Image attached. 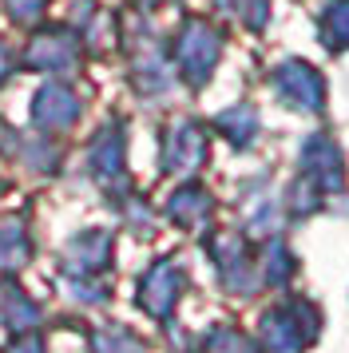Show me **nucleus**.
Returning <instances> with one entry per match:
<instances>
[{
  "mask_svg": "<svg viewBox=\"0 0 349 353\" xmlns=\"http://www.w3.org/2000/svg\"><path fill=\"white\" fill-rule=\"evenodd\" d=\"M8 353H44V341H40L36 334H24V337H20V341L12 345V350H8Z\"/></svg>",
  "mask_w": 349,
  "mask_h": 353,
  "instance_id": "nucleus-12",
  "label": "nucleus"
},
{
  "mask_svg": "<svg viewBox=\"0 0 349 353\" xmlns=\"http://www.w3.org/2000/svg\"><path fill=\"white\" fill-rule=\"evenodd\" d=\"M79 119V99L68 83H44L32 99V123L44 131H63Z\"/></svg>",
  "mask_w": 349,
  "mask_h": 353,
  "instance_id": "nucleus-1",
  "label": "nucleus"
},
{
  "mask_svg": "<svg viewBox=\"0 0 349 353\" xmlns=\"http://www.w3.org/2000/svg\"><path fill=\"white\" fill-rule=\"evenodd\" d=\"M95 353H143L139 341L127 334V330H99V334L92 337Z\"/></svg>",
  "mask_w": 349,
  "mask_h": 353,
  "instance_id": "nucleus-9",
  "label": "nucleus"
},
{
  "mask_svg": "<svg viewBox=\"0 0 349 353\" xmlns=\"http://www.w3.org/2000/svg\"><path fill=\"white\" fill-rule=\"evenodd\" d=\"M0 321L12 330V334H32L36 321H40V310L32 298H24L16 286H4L0 290Z\"/></svg>",
  "mask_w": 349,
  "mask_h": 353,
  "instance_id": "nucleus-6",
  "label": "nucleus"
},
{
  "mask_svg": "<svg viewBox=\"0 0 349 353\" xmlns=\"http://www.w3.org/2000/svg\"><path fill=\"white\" fill-rule=\"evenodd\" d=\"M20 60L32 72H68V68L76 64V40L63 32H44L32 40Z\"/></svg>",
  "mask_w": 349,
  "mask_h": 353,
  "instance_id": "nucleus-2",
  "label": "nucleus"
},
{
  "mask_svg": "<svg viewBox=\"0 0 349 353\" xmlns=\"http://www.w3.org/2000/svg\"><path fill=\"white\" fill-rule=\"evenodd\" d=\"M92 171L99 183H111L123 171V135H115V128H108L92 143Z\"/></svg>",
  "mask_w": 349,
  "mask_h": 353,
  "instance_id": "nucleus-7",
  "label": "nucleus"
},
{
  "mask_svg": "<svg viewBox=\"0 0 349 353\" xmlns=\"http://www.w3.org/2000/svg\"><path fill=\"white\" fill-rule=\"evenodd\" d=\"M174 286H179V278H174L171 266H155L147 274V282H143V305L151 314H167L174 302Z\"/></svg>",
  "mask_w": 349,
  "mask_h": 353,
  "instance_id": "nucleus-8",
  "label": "nucleus"
},
{
  "mask_svg": "<svg viewBox=\"0 0 349 353\" xmlns=\"http://www.w3.org/2000/svg\"><path fill=\"white\" fill-rule=\"evenodd\" d=\"M215 56H219V36H210L203 24H190V28H187V40L179 44V60L187 64V72L195 76V80H203Z\"/></svg>",
  "mask_w": 349,
  "mask_h": 353,
  "instance_id": "nucleus-5",
  "label": "nucleus"
},
{
  "mask_svg": "<svg viewBox=\"0 0 349 353\" xmlns=\"http://www.w3.org/2000/svg\"><path fill=\"white\" fill-rule=\"evenodd\" d=\"M32 258V239H28V226L24 219H0V274H16L24 270Z\"/></svg>",
  "mask_w": 349,
  "mask_h": 353,
  "instance_id": "nucleus-3",
  "label": "nucleus"
},
{
  "mask_svg": "<svg viewBox=\"0 0 349 353\" xmlns=\"http://www.w3.org/2000/svg\"><path fill=\"white\" fill-rule=\"evenodd\" d=\"M12 151L28 163L32 171H48V167L56 163V151L48 143H40V139H20V143H12Z\"/></svg>",
  "mask_w": 349,
  "mask_h": 353,
  "instance_id": "nucleus-10",
  "label": "nucleus"
},
{
  "mask_svg": "<svg viewBox=\"0 0 349 353\" xmlns=\"http://www.w3.org/2000/svg\"><path fill=\"white\" fill-rule=\"evenodd\" d=\"M108 250H111L108 234H79V239L68 242V250H63V266H68L72 274L103 270V266H108Z\"/></svg>",
  "mask_w": 349,
  "mask_h": 353,
  "instance_id": "nucleus-4",
  "label": "nucleus"
},
{
  "mask_svg": "<svg viewBox=\"0 0 349 353\" xmlns=\"http://www.w3.org/2000/svg\"><path fill=\"white\" fill-rule=\"evenodd\" d=\"M44 4L48 0H4V8H8V17L16 24H36V20L44 17Z\"/></svg>",
  "mask_w": 349,
  "mask_h": 353,
  "instance_id": "nucleus-11",
  "label": "nucleus"
}]
</instances>
